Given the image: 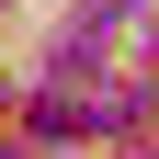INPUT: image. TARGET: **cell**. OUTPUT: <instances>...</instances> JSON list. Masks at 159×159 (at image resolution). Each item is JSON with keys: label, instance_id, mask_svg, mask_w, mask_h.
Masks as SVG:
<instances>
[]
</instances>
